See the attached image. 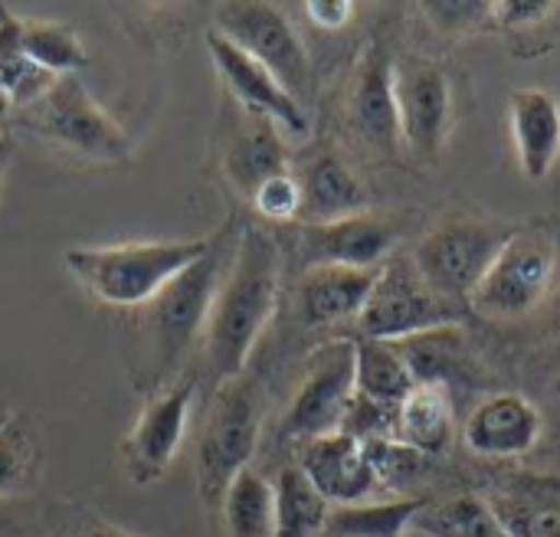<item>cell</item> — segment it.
Segmentation results:
<instances>
[{"label":"cell","instance_id":"cell-1","mask_svg":"<svg viewBox=\"0 0 560 537\" xmlns=\"http://www.w3.org/2000/svg\"><path fill=\"white\" fill-rule=\"evenodd\" d=\"M243 223L230 217L213 236L207 253L177 272L151 302L131 315V384L151 397L180 377V367L210 318L217 289L233 262Z\"/></svg>","mask_w":560,"mask_h":537},{"label":"cell","instance_id":"cell-2","mask_svg":"<svg viewBox=\"0 0 560 537\" xmlns=\"http://www.w3.org/2000/svg\"><path fill=\"white\" fill-rule=\"evenodd\" d=\"M282 292V246L262 226L240 233L233 262L217 289L203 328V371L210 384L243 377L262 331L269 328Z\"/></svg>","mask_w":560,"mask_h":537},{"label":"cell","instance_id":"cell-3","mask_svg":"<svg viewBox=\"0 0 560 537\" xmlns=\"http://www.w3.org/2000/svg\"><path fill=\"white\" fill-rule=\"evenodd\" d=\"M210 246V236L197 240H138L115 246H75L62 262L85 295L108 308H141L177 272L194 266Z\"/></svg>","mask_w":560,"mask_h":537},{"label":"cell","instance_id":"cell-4","mask_svg":"<svg viewBox=\"0 0 560 537\" xmlns=\"http://www.w3.org/2000/svg\"><path fill=\"white\" fill-rule=\"evenodd\" d=\"M262 436V397L249 377H233L217 384L203 410V423L194 446L197 495L210 512H220V502L230 482L249 469Z\"/></svg>","mask_w":560,"mask_h":537},{"label":"cell","instance_id":"cell-5","mask_svg":"<svg viewBox=\"0 0 560 537\" xmlns=\"http://www.w3.org/2000/svg\"><path fill=\"white\" fill-rule=\"evenodd\" d=\"M23 121L52 148L105 167H128L135 161V141L128 131L89 95L79 75H62L52 89L23 108Z\"/></svg>","mask_w":560,"mask_h":537},{"label":"cell","instance_id":"cell-6","mask_svg":"<svg viewBox=\"0 0 560 537\" xmlns=\"http://www.w3.org/2000/svg\"><path fill=\"white\" fill-rule=\"evenodd\" d=\"M512 236V226L492 217H476V213H453L443 217L410 253L417 272L423 282L456 302L469 305L476 285L489 272L492 259L499 256L502 243Z\"/></svg>","mask_w":560,"mask_h":537},{"label":"cell","instance_id":"cell-7","mask_svg":"<svg viewBox=\"0 0 560 537\" xmlns=\"http://www.w3.org/2000/svg\"><path fill=\"white\" fill-rule=\"evenodd\" d=\"M558 279V243L551 233L528 226L512 230L492 259L489 272L476 285L469 305L489 318H525L555 289Z\"/></svg>","mask_w":560,"mask_h":537},{"label":"cell","instance_id":"cell-8","mask_svg":"<svg viewBox=\"0 0 560 537\" xmlns=\"http://www.w3.org/2000/svg\"><path fill=\"white\" fill-rule=\"evenodd\" d=\"M463 305L436 295L417 272L410 256H390L358 315L354 328L364 338L400 341L440 325H459Z\"/></svg>","mask_w":560,"mask_h":537},{"label":"cell","instance_id":"cell-9","mask_svg":"<svg viewBox=\"0 0 560 537\" xmlns=\"http://www.w3.org/2000/svg\"><path fill=\"white\" fill-rule=\"evenodd\" d=\"M213 20L217 33H223L230 43H236L243 52L262 62L282 82V89L302 105V98L312 89V59L282 7L262 0H230L217 7Z\"/></svg>","mask_w":560,"mask_h":537},{"label":"cell","instance_id":"cell-10","mask_svg":"<svg viewBox=\"0 0 560 537\" xmlns=\"http://www.w3.org/2000/svg\"><path fill=\"white\" fill-rule=\"evenodd\" d=\"M394 92L404 148L420 161H440L456 128V95L450 72L430 56L407 52L394 59Z\"/></svg>","mask_w":560,"mask_h":537},{"label":"cell","instance_id":"cell-11","mask_svg":"<svg viewBox=\"0 0 560 537\" xmlns=\"http://www.w3.org/2000/svg\"><path fill=\"white\" fill-rule=\"evenodd\" d=\"M354 397V348L351 338H335L308 361L289 410L282 413V436L299 443L338 433L341 417Z\"/></svg>","mask_w":560,"mask_h":537},{"label":"cell","instance_id":"cell-12","mask_svg":"<svg viewBox=\"0 0 560 537\" xmlns=\"http://www.w3.org/2000/svg\"><path fill=\"white\" fill-rule=\"evenodd\" d=\"M197 374L177 377L171 387L151 394L121 440V463L135 486H151L164 479L171 463L177 459L180 440L187 433V413L197 394Z\"/></svg>","mask_w":560,"mask_h":537},{"label":"cell","instance_id":"cell-13","mask_svg":"<svg viewBox=\"0 0 560 537\" xmlns=\"http://www.w3.org/2000/svg\"><path fill=\"white\" fill-rule=\"evenodd\" d=\"M345 118L354 138L374 157L394 161L404 154L397 92H394V59L381 43H368L354 62L345 95Z\"/></svg>","mask_w":560,"mask_h":537},{"label":"cell","instance_id":"cell-14","mask_svg":"<svg viewBox=\"0 0 560 537\" xmlns=\"http://www.w3.org/2000/svg\"><path fill=\"white\" fill-rule=\"evenodd\" d=\"M292 177L299 184L295 223L302 226H325L371 210L364 180L331 144H312L302 157H295Z\"/></svg>","mask_w":560,"mask_h":537},{"label":"cell","instance_id":"cell-15","mask_svg":"<svg viewBox=\"0 0 560 537\" xmlns=\"http://www.w3.org/2000/svg\"><path fill=\"white\" fill-rule=\"evenodd\" d=\"M295 226V256L302 269L312 266H354V269H377L394 256L400 240V226L381 213H358L325 226Z\"/></svg>","mask_w":560,"mask_h":537},{"label":"cell","instance_id":"cell-16","mask_svg":"<svg viewBox=\"0 0 560 537\" xmlns=\"http://www.w3.org/2000/svg\"><path fill=\"white\" fill-rule=\"evenodd\" d=\"M207 49H210V59H213L226 92L240 105V112L269 118L272 125H279L289 135H308L305 108L282 89V82L262 62H256L249 52H243L236 43H230L217 30L207 33Z\"/></svg>","mask_w":560,"mask_h":537},{"label":"cell","instance_id":"cell-17","mask_svg":"<svg viewBox=\"0 0 560 537\" xmlns=\"http://www.w3.org/2000/svg\"><path fill=\"white\" fill-rule=\"evenodd\" d=\"M545 430L541 410L515 390L489 394L476 404V410L466 417L463 440L476 456L486 459H515L538 446Z\"/></svg>","mask_w":560,"mask_h":537},{"label":"cell","instance_id":"cell-18","mask_svg":"<svg viewBox=\"0 0 560 537\" xmlns=\"http://www.w3.org/2000/svg\"><path fill=\"white\" fill-rule=\"evenodd\" d=\"M295 466L328 499V505L368 502L381 489L374 466L364 453V443H358L345 433H328V436L299 443Z\"/></svg>","mask_w":560,"mask_h":537},{"label":"cell","instance_id":"cell-19","mask_svg":"<svg viewBox=\"0 0 560 537\" xmlns=\"http://www.w3.org/2000/svg\"><path fill=\"white\" fill-rule=\"evenodd\" d=\"M377 269L354 266H312L302 269L295 285V312L305 328H338L358 322L377 282Z\"/></svg>","mask_w":560,"mask_h":537},{"label":"cell","instance_id":"cell-20","mask_svg":"<svg viewBox=\"0 0 560 537\" xmlns=\"http://www.w3.org/2000/svg\"><path fill=\"white\" fill-rule=\"evenodd\" d=\"M220 174L223 180L249 203V197L276 174H285L292 167L285 138L279 125L269 118H256L243 112V121L236 131H230L220 144Z\"/></svg>","mask_w":560,"mask_h":537},{"label":"cell","instance_id":"cell-21","mask_svg":"<svg viewBox=\"0 0 560 537\" xmlns=\"http://www.w3.org/2000/svg\"><path fill=\"white\" fill-rule=\"evenodd\" d=\"M515 157L528 180H545L560 157V102L548 89H515L509 98Z\"/></svg>","mask_w":560,"mask_h":537},{"label":"cell","instance_id":"cell-22","mask_svg":"<svg viewBox=\"0 0 560 537\" xmlns=\"http://www.w3.org/2000/svg\"><path fill=\"white\" fill-rule=\"evenodd\" d=\"M486 502L509 537H560V476L518 472Z\"/></svg>","mask_w":560,"mask_h":537},{"label":"cell","instance_id":"cell-23","mask_svg":"<svg viewBox=\"0 0 560 537\" xmlns=\"http://www.w3.org/2000/svg\"><path fill=\"white\" fill-rule=\"evenodd\" d=\"M456 436V410L450 387L417 384L400 404L394 420V436L400 446L420 456H440L453 446Z\"/></svg>","mask_w":560,"mask_h":537},{"label":"cell","instance_id":"cell-24","mask_svg":"<svg viewBox=\"0 0 560 537\" xmlns=\"http://www.w3.org/2000/svg\"><path fill=\"white\" fill-rule=\"evenodd\" d=\"M397 354L404 358L413 384H436L450 387L463 371H469V338L459 325H440L400 341H390Z\"/></svg>","mask_w":560,"mask_h":537},{"label":"cell","instance_id":"cell-25","mask_svg":"<svg viewBox=\"0 0 560 537\" xmlns=\"http://www.w3.org/2000/svg\"><path fill=\"white\" fill-rule=\"evenodd\" d=\"M430 499H390V502H354L331 505L322 537H404Z\"/></svg>","mask_w":560,"mask_h":537},{"label":"cell","instance_id":"cell-26","mask_svg":"<svg viewBox=\"0 0 560 537\" xmlns=\"http://www.w3.org/2000/svg\"><path fill=\"white\" fill-rule=\"evenodd\" d=\"M276 535L272 537H322L328 522V499L312 486V479L295 466H282L272 479Z\"/></svg>","mask_w":560,"mask_h":537},{"label":"cell","instance_id":"cell-27","mask_svg":"<svg viewBox=\"0 0 560 537\" xmlns=\"http://www.w3.org/2000/svg\"><path fill=\"white\" fill-rule=\"evenodd\" d=\"M351 348H354V390L358 394L397 407L417 387L404 358L397 354L390 341L354 335Z\"/></svg>","mask_w":560,"mask_h":537},{"label":"cell","instance_id":"cell-28","mask_svg":"<svg viewBox=\"0 0 560 537\" xmlns=\"http://www.w3.org/2000/svg\"><path fill=\"white\" fill-rule=\"evenodd\" d=\"M56 75L43 72L23 49L20 13L0 3V89L13 108H30L52 89Z\"/></svg>","mask_w":560,"mask_h":537},{"label":"cell","instance_id":"cell-29","mask_svg":"<svg viewBox=\"0 0 560 537\" xmlns=\"http://www.w3.org/2000/svg\"><path fill=\"white\" fill-rule=\"evenodd\" d=\"M43 476V440L33 417H7L0 427V499L36 489Z\"/></svg>","mask_w":560,"mask_h":537},{"label":"cell","instance_id":"cell-30","mask_svg":"<svg viewBox=\"0 0 560 537\" xmlns=\"http://www.w3.org/2000/svg\"><path fill=\"white\" fill-rule=\"evenodd\" d=\"M220 515L230 537H272L276 535V505H272V482L256 469H243L223 502Z\"/></svg>","mask_w":560,"mask_h":537},{"label":"cell","instance_id":"cell-31","mask_svg":"<svg viewBox=\"0 0 560 537\" xmlns=\"http://www.w3.org/2000/svg\"><path fill=\"white\" fill-rule=\"evenodd\" d=\"M560 3L545 0H502L489 3V33H499L522 56H535L551 46V36L560 23Z\"/></svg>","mask_w":560,"mask_h":537},{"label":"cell","instance_id":"cell-32","mask_svg":"<svg viewBox=\"0 0 560 537\" xmlns=\"http://www.w3.org/2000/svg\"><path fill=\"white\" fill-rule=\"evenodd\" d=\"M20 36H23V49L26 56L49 75L62 79V75H75L85 62V43L79 39V33L69 23L59 20H36V16H20Z\"/></svg>","mask_w":560,"mask_h":537},{"label":"cell","instance_id":"cell-33","mask_svg":"<svg viewBox=\"0 0 560 537\" xmlns=\"http://www.w3.org/2000/svg\"><path fill=\"white\" fill-rule=\"evenodd\" d=\"M427 537H509L492 505L479 495H456L446 502H430L417 522Z\"/></svg>","mask_w":560,"mask_h":537},{"label":"cell","instance_id":"cell-34","mask_svg":"<svg viewBox=\"0 0 560 537\" xmlns=\"http://www.w3.org/2000/svg\"><path fill=\"white\" fill-rule=\"evenodd\" d=\"M394 420H397V407L371 400V397L354 390V397H351V404H348V410L341 417L338 433H345V436H351L358 443L390 440L394 436Z\"/></svg>","mask_w":560,"mask_h":537},{"label":"cell","instance_id":"cell-35","mask_svg":"<svg viewBox=\"0 0 560 537\" xmlns=\"http://www.w3.org/2000/svg\"><path fill=\"white\" fill-rule=\"evenodd\" d=\"M249 207L262 217V220H272V223H295L299 220V184L292 177V167L285 174H276L269 177L253 197H249Z\"/></svg>","mask_w":560,"mask_h":537},{"label":"cell","instance_id":"cell-36","mask_svg":"<svg viewBox=\"0 0 560 537\" xmlns=\"http://www.w3.org/2000/svg\"><path fill=\"white\" fill-rule=\"evenodd\" d=\"M430 23L440 33H453V36H466V33H482L489 30V3H423L420 7Z\"/></svg>","mask_w":560,"mask_h":537},{"label":"cell","instance_id":"cell-37","mask_svg":"<svg viewBox=\"0 0 560 537\" xmlns=\"http://www.w3.org/2000/svg\"><path fill=\"white\" fill-rule=\"evenodd\" d=\"M305 16L322 30H341L354 16V7L348 0H308Z\"/></svg>","mask_w":560,"mask_h":537},{"label":"cell","instance_id":"cell-38","mask_svg":"<svg viewBox=\"0 0 560 537\" xmlns=\"http://www.w3.org/2000/svg\"><path fill=\"white\" fill-rule=\"evenodd\" d=\"M13 135H7V131H0V187H3V177H7V167H10V161H13Z\"/></svg>","mask_w":560,"mask_h":537},{"label":"cell","instance_id":"cell-39","mask_svg":"<svg viewBox=\"0 0 560 537\" xmlns=\"http://www.w3.org/2000/svg\"><path fill=\"white\" fill-rule=\"evenodd\" d=\"M82 537H138L131 535V532H125V528H115V525H105V522H95L92 528H85Z\"/></svg>","mask_w":560,"mask_h":537},{"label":"cell","instance_id":"cell-40","mask_svg":"<svg viewBox=\"0 0 560 537\" xmlns=\"http://www.w3.org/2000/svg\"><path fill=\"white\" fill-rule=\"evenodd\" d=\"M10 108H13V105H10V98H7V92L0 89V121H3L7 115H10Z\"/></svg>","mask_w":560,"mask_h":537}]
</instances>
